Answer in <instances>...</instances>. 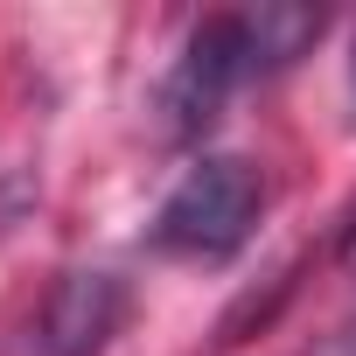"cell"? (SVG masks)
Here are the masks:
<instances>
[{
    "label": "cell",
    "instance_id": "cell-3",
    "mask_svg": "<svg viewBox=\"0 0 356 356\" xmlns=\"http://www.w3.org/2000/svg\"><path fill=\"white\" fill-rule=\"evenodd\" d=\"M119 314H126V286H119L112 273H98V266H77V273H63V280L42 293V307L29 314L22 356H98V349L112 342Z\"/></svg>",
    "mask_w": 356,
    "mask_h": 356
},
{
    "label": "cell",
    "instance_id": "cell-4",
    "mask_svg": "<svg viewBox=\"0 0 356 356\" xmlns=\"http://www.w3.org/2000/svg\"><path fill=\"white\" fill-rule=\"evenodd\" d=\"M307 356H356V321H342L335 335H321V342H314Z\"/></svg>",
    "mask_w": 356,
    "mask_h": 356
},
{
    "label": "cell",
    "instance_id": "cell-1",
    "mask_svg": "<svg viewBox=\"0 0 356 356\" xmlns=\"http://www.w3.org/2000/svg\"><path fill=\"white\" fill-rule=\"evenodd\" d=\"M259 210H266V175L245 154H203L154 210V252L217 266V259L245 252Z\"/></svg>",
    "mask_w": 356,
    "mask_h": 356
},
{
    "label": "cell",
    "instance_id": "cell-2",
    "mask_svg": "<svg viewBox=\"0 0 356 356\" xmlns=\"http://www.w3.org/2000/svg\"><path fill=\"white\" fill-rule=\"evenodd\" d=\"M259 77L252 63V35H245V15H210L182 56H175L168 84H161V133L168 140H203L217 119H224V98Z\"/></svg>",
    "mask_w": 356,
    "mask_h": 356
},
{
    "label": "cell",
    "instance_id": "cell-5",
    "mask_svg": "<svg viewBox=\"0 0 356 356\" xmlns=\"http://www.w3.org/2000/svg\"><path fill=\"white\" fill-rule=\"evenodd\" d=\"M342 266H349V273H356V217H349V224H342Z\"/></svg>",
    "mask_w": 356,
    "mask_h": 356
},
{
    "label": "cell",
    "instance_id": "cell-6",
    "mask_svg": "<svg viewBox=\"0 0 356 356\" xmlns=\"http://www.w3.org/2000/svg\"><path fill=\"white\" fill-rule=\"evenodd\" d=\"M349 84H356V63H349Z\"/></svg>",
    "mask_w": 356,
    "mask_h": 356
}]
</instances>
